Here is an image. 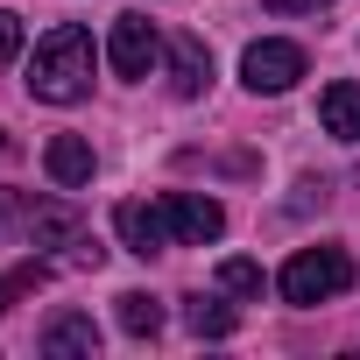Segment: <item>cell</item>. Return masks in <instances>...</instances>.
<instances>
[{"mask_svg":"<svg viewBox=\"0 0 360 360\" xmlns=\"http://www.w3.org/2000/svg\"><path fill=\"white\" fill-rule=\"evenodd\" d=\"M169 226H176V248H205L226 233V205L198 191H169Z\"/></svg>","mask_w":360,"mask_h":360,"instance_id":"obj_6","label":"cell"},{"mask_svg":"<svg viewBox=\"0 0 360 360\" xmlns=\"http://www.w3.org/2000/svg\"><path fill=\"white\" fill-rule=\"evenodd\" d=\"M276 290H283V304L311 311V304H325V297L353 290V262H346V248H325V240H318V248H297V255L283 262Z\"/></svg>","mask_w":360,"mask_h":360,"instance_id":"obj_2","label":"cell"},{"mask_svg":"<svg viewBox=\"0 0 360 360\" xmlns=\"http://www.w3.org/2000/svg\"><path fill=\"white\" fill-rule=\"evenodd\" d=\"M262 8H276V15H318V8H332V0H262Z\"/></svg>","mask_w":360,"mask_h":360,"instance_id":"obj_17","label":"cell"},{"mask_svg":"<svg viewBox=\"0 0 360 360\" xmlns=\"http://www.w3.org/2000/svg\"><path fill=\"white\" fill-rule=\"evenodd\" d=\"M113 304H120V332H127V339H155V332H162V304H155L148 290H120Z\"/></svg>","mask_w":360,"mask_h":360,"instance_id":"obj_12","label":"cell"},{"mask_svg":"<svg viewBox=\"0 0 360 360\" xmlns=\"http://www.w3.org/2000/svg\"><path fill=\"white\" fill-rule=\"evenodd\" d=\"M15 212H29V205H22V198H15V191H8V184H0V226H8V219H15Z\"/></svg>","mask_w":360,"mask_h":360,"instance_id":"obj_18","label":"cell"},{"mask_svg":"<svg viewBox=\"0 0 360 360\" xmlns=\"http://www.w3.org/2000/svg\"><path fill=\"white\" fill-rule=\"evenodd\" d=\"M162 57H169V92H176V99H198V92L212 85V50H205L198 36H169Z\"/></svg>","mask_w":360,"mask_h":360,"instance_id":"obj_7","label":"cell"},{"mask_svg":"<svg viewBox=\"0 0 360 360\" xmlns=\"http://www.w3.org/2000/svg\"><path fill=\"white\" fill-rule=\"evenodd\" d=\"M184 325H191L198 339H226V332L240 325V311L219 304V297H184Z\"/></svg>","mask_w":360,"mask_h":360,"instance_id":"obj_13","label":"cell"},{"mask_svg":"<svg viewBox=\"0 0 360 360\" xmlns=\"http://www.w3.org/2000/svg\"><path fill=\"white\" fill-rule=\"evenodd\" d=\"M15 57H22V15L0 8V64H15Z\"/></svg>","mask_w":360,"mask_h":360,"instance_id":"obj_16","label":"cell"},{"mask_svg":"<svg viewBox=\"0 0 360 360\" xmlns=\"http://www.w3.org/2000/svg\"><path fill=\"white\" fill-rule=\"evenodd\" d=\"M219 290H226V297H262V262L226 255V262H219Z\"/></svg>","mask_w":360,"mask_h":360,"instance_id":"obj_14","label":"cell"},{"mask_svg":"<svg viewBox=\"0 0 360 360\" xmlns=\"http://www.w3.org/2000/svg\"><path fill=\"white\" fill-rule=\"evenodd\" d=\"M22 219H29V240H36V248H64V240H78V212H71L64 198H43V205H29Z\"/></svg>","mask_w":360,"mask_h":360,"instance_id":"obj_11","label":"cell"},{"mask_svg":"<svg viewBox=\"0 0 360 360\" xmlns=\"http://www.w3.org/2000/svg\"><path fill=\"white\" fill-rule=\"evenodd\" d=\"M113 233H120V248L127 255H169L176 248V226H169V198H127V205H113Z\"/></svg>","mask_w":360,"mask_h":360,"instance_id":"obj_3","label":"cell"},{"mask_svg":"<svg viewBox=\"0 0 360 360\" xmlns=\"http://www.w3.org/2000/svg\"><path fill=\"white\" fill-rule=\"evenodd\" d=\"M92 64H99L92 36H85L78 22H57V29L36 43V57H29V99H43V106H78V99L92 92Z\"/></svg>","mask_w":360,"mask_h":360,"instance_id":"obj_1","label":"cell"},{"mask_svg":"<svg viewBox=\"0 0 360 360\" xmlns=\"http://www.w3.org/2000/svg\"><path fill=\"white\" fill-rule=\"evenodd\" d=\"M304 43H283V36H262V43H248V57H240V85L248 92H290L297 78H304Z\"/></svg>","mask_w":360,"mask_h":360,"instance_id":"obj_4","label":"cell"},{"mask_svg":"<svg viewBox=\"0 0 360 360\" xmlns=\"http://www.w3.org/2000/svg\"><path fill=\"white\" fill-rule=\"evenodd\" d=\"M43 169H50L57 191H78V184H92L99 162H92V141H85V134H57V141L43 148Z\"/></svg>","mask_w":360,"mask_h":360,"instance_id":"obj_8","label":"cell"},{"mask_svg":"<svg viewBox=\"0 0 360 360\" xmlns=\"http://www.w3.org/2000/svg\"><path fill=\"white\" fill-rule=\"evenodd\" d=\"M43 283H50L43 262H22L15 276H0V311H15V297H29V290H43Z\"/></svg>","mask_w":360,"mask_h":360,"instance_id":"obj_15","label":"cell"},{"mask_svg":"<svg viewBox=\"0 0 360 360\" xmlns=\"http://www.w3.org/2000/svg\"><path fill=\"white\" fill-rule=\"evenodd\" d=\"M318 120H325V134H339V141L360 148V85H353V78L325 85V92H318Z\"/></svg>","mask_w":360,"mask_h":360,"instance_id":"obj_10","label":"cell"},{"mask_svg":"<svg viewBox=\"0 0 360 360\" xmlns=\"http://www.w3.org/2000/svg\"><path fill=\"white\" fill-rule=\"evenodd\" d=\"M8 155H15V134H8V127H0V162H8Z\"/></svg>","mask_w":360,"mask_h":360,"instance_id":"obj_19","label":"cell"},{"mask_svg":"<svg viewBox=\"0 0 360 360\" xmlns=\"http://www.w3.org/2000/svg\"><path fill=\"white\" fill-rule=\"evenodd\" d=\"M155 57H162V36H155V22H148V15H113L106 64H113L120 78H148V71H155Z\"/></svg>","mask_w":360,"mask_h":360,"instance_id":"obj_5","label":"cell"},{"mask_svg":"<svg viewBox=\"0 0 360 360\" xmlns=\"http://www.w3.org/2000/svg\"><path fill=\"white\" fill-rule=\"evenodd\" d=\"M43 353L50 360H64V353H99V325H92V311H57L50 325H43Z\"/></svg>","mask_w":360,"mask_h":360,"instance_id":"obj_9","label":"cell"}]
</instances>
